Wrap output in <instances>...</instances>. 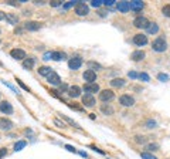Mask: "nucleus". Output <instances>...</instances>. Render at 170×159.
Masks as SVG:
<instances>
[{
  "label": "nucleus",
  "instance_id": "f257e3e1",
  "mask_svg": "<svg viewBox=\"0 0 170 159\" xmlns=\"http://www.w3.org/2000/svg\"><path fill=\"white\" fill-rule=\"evenodd\" d=\"M152 49H153L156 53H163V51H166L167 43H166L165 37H157V39L152 43Z\"/></svg>",
  "mask_w": 170,
  "mask_h": 159
},
{
  "label": "nucleus",
  "instance_id": "f03ea898",
  "mask_svg": "<svg viewBox=\"0 0 170 159\" xmlns=\"http://www.w3.org/2000/svg\"><path fill=\"white\" fill-rule=\"evenodd\" d=\"M133 26L138 28H148L149 26V20L146 19V17L143 16H138L135 20H133Z\"/></svg>",
  "mask_w": 170,
  "mask_h": 159
},
{
  "label": "nucleus",
  "instance_id": "7ed1b4c3",
  "mask_svg": "<svg viewBox=\"0 0 170 159\" xmlns=\"http://www.w3.org/2000/svg\"><path fill=\"white\" fill-rule=\"evenodd\" d=\"M115 98V94L112 90H104L99 93V99H101L102 102H108V101H112V99Z\"/></svg>",
  "mask_w": 170,
  "mask_h": 159
},
{
  "label": "nucleus",
  "instance_id": "20e7f679",
  "mask_svg": "<svg viewBox=\"0 0 170 159\" xmlns=\"http://www.w3.org/2000/svg\"><path fill=\"white\" fill-rule=\"evenodd\" d=\"M75 13L78 14V16H86L88 13H89V7L85 4V3H77L75 6Z\"/></svg>",
  "mask_w": 170,
  "mask_h": 159
},
{
  "label": "nucleus",
  "instance_id": "39448f33",
  "mask_svg": "<svg viewBox=\"0 0 170 159\" xmlns=\"http://www.w3.org/2000/svg\"><path fill=\"white\" fill-rule=\"evenodd\" d=\"M119 104L123 105V107H132L135 104V98L130 97V95H128V94H123L119 98Z\"/></svg>",
  "mask_w": 170,
  "mask_h": 159
},
{
  "label": "nucleus",
  "instance_id": "423d86ee",
  "mask_svg": "<svg viewBox=\"0 0 170 159\" xmlns=\"http://www.w3.org/2000/svg\"><path fill=\"white\" fill-rule=\"evenodd\" d=\"M133 43L136 44L138 47L146 46L148 44V36H145V34H135L133 36Z\"/></svg>",
  "mask_w": 170,
  "mask_h": 159
},
{
  "label": "nucleus",
  "instance_id": "0eeeda50",
  "mask_svg": "<svg viewBox=\"0 0 170 159\" xmlns=\"http://www.w3.org/2000/svg\"><path fill=\"white\" fill-rule=\"evenodd\" d=\"M81 66H82V58L81 57H72V58H69L68 67L71 70H78Z\"/></svg>",
  "mask_w": 170,
  "mask_h": 159
},
{
  "label": "nucleus",
  "instance_id": "6e6552de",
  "mask_svg": "<svg viewBox=\"0 0 170 159\" xmlns=\"http://www.w3.org/2000/svg\"><path fill=\"white\" fill-rule=\"evenodd\" d=\"M82 78L86 81V84H91L96 80V72L92 71V70H85L84 74H82Z\"/></svg>",
  "mask_w": 170,
  "mask_h": 159
},
{
  "label": "nucleus",
  "instance_id": "1a4fd4ad",
  "mask_svg": "<svg viewBox=\"0 0 170 159\" xmlns=\"http://www.w3.org/2000/svg\"><path fill=\"white\" fill-rule=\"evenodd\" d=\"M10 55L14 58V60H26V53H24V50H20V49L11 50Z\"/></svg>",
  "mask_w": 170,
  "mask_h": 159
},
{
  "label": "nucleus",
  "instance_id": "9d476101",
  "mask_svg": "<svg viewBox=\"0 0 170 159\" xmlns=\"http://www.w3.org/2000/svg\"><path fill=\"white\" fill-rule=\"evenodd\" d=\"M82 105H85V107H94L95 105V98H94V95H91V94H86L85 93V95L82 97Z\"/></svg>",
  "mask_w": 170,
  "mask_h": 159
},
{
  "label": "nucleus",
  "instance_id": "9b49d317",
  "mask_svg": "<svg viewBox=\"0 0 170 159\" xmlns=\"http://www.w3.org/2000/svg\"><path fill=\"white\" fill-rule=\"evenodd\" d=\"M84 90L86 91V94H92L94 93H98L99 91V85L96 84V82H91V84H85L84 85Z\"/></svg>",
  "mask_w": 170,
  "mask_h": 159
},
{
  "label": "nucleus",
  "instance_id": "f8f14e48",
  "mask_svg": "<svg viewBox=\"0 0 170 159\" xmlns=\"http://www.w3.org/2000/svg\"><path fill=\"white\" fill-rule=\"evenodd\" d=\"M143 1H140V0H135V1H130L129 3V9L133 11H136V13H139V11L143 9Z\"/></svg>",
  "mask_w": 170,
  "mask_h": 159
},
{
  "label": "nucleus",
  "instance_id": "ddd939ff",
  "mask_svg": "<svg viewBox=\"0 0 170 159\" xmlns=\"http://www.w3.org/2000/svg\"><path fill=\"white\" fill-rule=\"evenodd\" d=\"M40 27H41V24H40L38 22L24 23V28H26V30H30V31H37V30H40Z\"/></svg>",
  "mask_w": 170,
  "mask_h": 159
},
{
  "label": "nucleus",
  "instance_id": "4468645a",
  "mask_svg": "<svg viewBox=\"0 0 170 159\" xmlns=\"http://www.w3.org/2000/svg\"><path fill=\"white\" fill-rule=\"evenodd\" d=\"M47 80H48V82L53 84V85H60V84H61V78H60V75L57 74V72H54V71L48 75Z\"/></svg>",
  "mask_w": 170,
  "mask_h": 159
},
{
  "label": "nucleus",
  "instance_id": "2eb2a0df",
  "mask_svg": "<svg viewBox=\"0 0 170 159\" xmlns=\"http://www.w3.org/2000/svg\"><path fill=\"white\" fill-rule=\"evenodd\" d=\"M68 95L71 98H78L81 95V88L78 85H72V87L68 88Z\"/></svg>",
  "mask_w": 170,
  "mask_h": 159
},
{
  "label": "nucleus",
  "instance_id": "dca6fc26",
  "mask_svg": "<svg viewBox=\"0 0 170 159\" xmlns=\"http://www.w3.org/2000/svg\"><path fill=\"white\" fill-rule=\"evenodd\" d=\"M13 128V122L7 118H0V129H4V131H9Z\"/></svg>",
  "mask_w": 170,
  "mask_h": 159
},
{
  "label": "nucleus",
  "instance_id": "f3484780",
  "mask_svg": "<svg viewBox=\"0 0 170 159\" xmlns=\"http://www.w3.org/2000/svg\"><path fill=\"white\" fill-rule=\"evenodd\" d=\"M0 111L3 114H11L13 112V107L7 101H3V102H0Z\"/></svg>",
  "mask_w": 170,
  "mask_h": 159
},
{
  "label": "nucleus",
  "instance_id": "a211bd4d",
  "mask_svg": "<svg viewBox=\"0 0 170 159\" xmlns=\"http://www.w3.org/2000/svg\"><path fill=\"white\" fill-rule=\"evenodd\" d=\"M145 51H142V50H136V51H133L132 55H130V58H132L133 61H140L145 58Z\"/></svg>",
  "mask_w": 170,
  "mask_h": 159
},
{
  "label": "nucleus",
  "instance_id": "6ab92c4d",
  "mask_svg": "<svg viewBox=\"0 0 170 159\" xmlns=\"http://www.w3.org/2000/svg\"><path fill=\"white\" fill-rule=\"evenodd\" d=\"M51 72H53L51 67L42 66V67H40V68H38V74H40V75H42V77H48Z\"/></svg>",
  "mask_w": 170,
  "mask_h": 159
},
{
  "label": "nucleus",
  "instance_id": "aec40b11",
  "mask_svg": "<svg viewBox=\"0 0 170 159\" xmlns=\"http://www.w3.org/2000/svg\"><path fill=\"white\" fill-rule=\"evenodd\" d=\"M126 84V81L123 80V78H113L111 81V85L112 87H116V88H121V87H123Z\"/></svg>",
  "mask_w": 170,
  "mask_h": 159
},
{
  "label": "nucleus",
  "instance_id": "412c9836",
  "mask_svg": "<svg viewBox=\"0 0 170 159\" xmlns=\"http://www.w3.org/2000/svg\"><path fill=\"white\" fill-rule=\"evenodd\" d=\"M118 10L121 13H126L129 10V1H119L118 3Z\"/></svg>",
  "mask_w": 170,
  "mask_h": 159
},
{
  "label": "nucleus",
  "instance_id": "4be33fe9",
  "mask_svg": "<svg viewBox=\"0 0 170 159\" xmlns=\"http://www.w3.org/2000/svg\"><path fill=\"white\" fill-rule=\"evenodd\" d=\"M148 33L149 34H156L157 31H159V26L156 24V23H149V26H148Z\"/></svg>",
  "mask_w": 170,
  "mask_h": 159
},
{
  "label": "nucleus",
  "instance_id": "5701e85b",
  "mask_svg": "<svg viewBox=\"0 0 170 159\" xmlns=\"http://www.w3.org/2000/svg\"><path fill=\"white\" fill-rule=\"evenodd\" d=\"M34 58H26V60L23 61V67L26 68V70H31L33 66H34Z\"/></svg>",
  "mask_w": 170,
  "mask_h": 159
},
{
  "label": "nucleus",
  "instance_id": "b1692460",
  "mask_svg": "<svg viewBox=\"0 0 170 159\" xmlns=\"http://www.w3.org/2000/svg\"><path fill=\"white\" fill-rule=\"evenodd\" d=\"M101 111L105 114V115H112L113 114V108H112L111 105H108V104H104L101 107Z\"/></svg>",
  "mask_w": 170,
  "mask_h": 159
},
{
  "label": "nucleus",
  "instance_id": "393cba45",
  "mask_svg": "<svg viewBox=\"0 0 170 159\" xmlns=\"http://www.w3.org/2000/svg\"><path fill=\"white\" fill-rule=\"evenodd\" d=\"M51 58L55 61H60V60H63V58H65V54L60 53V51H54V53H51Z\"/></svg>",
  "mask_w": 170,
  "mask_h": 159
},
{
  "label": "nucleus",
  "instance_id": "a878e982",
  "mask_svg": "<svg viewBox=\"0 0 170 159\" xmlns=\"http://www.w3.org/2000/svg\"><path fill=\"white\" fill-rule=\"evenodd\" d=\"M88 67H89V70H101L102 66L101 64H98V63H95V61H88Z\"/></svg>",
  "mask_w": 170,
  "mask_h": 159
},
{
  "label": "nucleus",
  "instance_id": "bb28decb",
  "mask_svg": "<svg viewBox=\"0 0 170 159\" xmlns=\"http://www.w3.org/2000/svg\"><path fill=\"white\" fill-rule=\"evenodd\" d=\"M157 80L159 81H162V82H167L170 80V77L167 75V74H163V72H160L159 75H157Z\"/></svg>",
  "mask_w": 170,
  "mask_h": 159
},
{
  "label": "nucleus",
  "instance_id": "cd10ccee",
  "mask_svg": "<svg viewBox=\"0 0 170 159\" xmlns=\"http://www.w3.org/2000/svg\"><path fill=\"white\" fill-rule=\"evenodd\" d=\"M6 19L10 22V24H17V22H19V19L16 16H11V14H6Z\"/></svg>",
  "mask_w": 170,
  "mask_h": 159
},
{
  "label": "nucleus",
  "instance_id": "c85d7f7f",
  "mask_svg": "<svg viewBox=\"0 0 170 159\" xmlns=\"http://www.w3.org/2000/svg\"><path fill=\"white\" fill-rule=\"evenodd\" d=\"M24 146H26V142H24V141H19V142L14 145V151H16V152L17 151H21Z\"/></svg>",
  "mask_w": 170,
  "mask_h": 159
},
{
  "label": "nucleus",
  "instance_id": "c756f323",
  "mask_svg": "<svg viewBox=\"0 0 170 159\" xmlns=\"http://www.w3.org/2000/svg\"><path fill=\"white\" fill-rule=\"evenodd\" d=\"M162 13H163V16L170 17V4L163 6V9H162Z\"/></svg>",
  "mask_w": 170,
  "mask_h": 159
},
{
  "label": "nucleus",
  "instance_id": "7c9ffc66",
  "mask_svg": "<svg viewBox=\"0 0 170 159\" xmlns=\"http://www.w3.org/2000/svg\"><path fill=\"white\" fill-rule=\"evenodd\" d=\"M146 149L150 151V152H153V151H159V145H157V143H149L148 146H146Z\"/></svg>",
  "mask_w": 170,
  "mask_h": 159
},
{
  "label": "nucleus",
  "instance_id": "2f4dec72",
  "mask_svg": "<svg viewBox=\"0 0 170 159\" xmlns=\"http://www.w3.org/2000/svg\"><path fill=\"white\" fill-rule=\"evenodd\" d=\"M142 159H157V158L153 156L152 154H149V152H142Z\"/></svg>",
  "mask_w": 170,
  "mask_h": 159
},
{
  "label": "nucleus",
  "instance_id": "473e14b6",
  "mask_svg": "<svg viewBox=\"0 0 170 159\" xmlns=\"http://www.w3.org/2000/svg\"><path fill=\"white\" fill-rule=\"evenodd\" d=\"M61 118H64V119L67 121V122H69V124H71V125H74L75 128H80V126H78V124H77V122H74V121H72V119H69L68 116H65V115H61Z\"/></svg>",
  "mask_w": 170,
  "mask_h": 159
},
{
  "label": "nucleus",
  "instance_id": "72a5a7b5",
  "mask_svg": "<svg viewBox=\"0 0 170 159\" xmlns=\"http://www.w3.org/2000/svg\"><path fill=\"white\" fill-rule=\"evenodd\" d=\"M154 126H156V121L150 119V121H148V122H146V128H154Z\"/></svg>",
  "mask_w": 170,
  "mask_h": 159
},
{
  "label": "nucleus",
  "instance_id": "f704fd0d",
  "mask_svg": "<svg viewBox=\"0 0 170 159\" xmlns=\"http://www.w3.org/2000/svg\"><path fill=\"white\" fill-rule=\"evenodd\" d=\"M77 3L78 1H69V3H67V4H64V9H69V7H72V6H77Z\"/></svg>",
  "mask_w": 170,
  "mask_h": 159
},
{
  "label": "nucleus",
  "instance_id": "c9c22d12",
  "mask_svg": "<svg viewBox=\"0 0 170 159\" xmlns=\"http://www.w3.org/2000/svg\"><path fill=\"white\" fill-rule=\"evenodd\" d=\"M139 78H140V80H143V81H149V80H150V78H149V75H148V74H145V72L139 74Z\"/></svg>",
  "mask_w": 170,
  "mask_h": 159
},
{
  "label": "nucleus",
  "instance_id": "e433bc0d",
  "mask_svg": "<svg viewBox=\"0 0 170 159\" xmlns=\"http://www.w3.org/2000/svg\"><path fill=\"white\" fill-rule=\"evenodd\" d=\"M128 75H129V78H132V80H135V78L139 77V74H138V72H135V71H129Z\"/></svg>",
  "mask_w": 170,
  "mask_h": 159
},
{
  "label": "nucleus",
  "instance_id": "4c0bfd02",
  "mask_svg": "<svg viewBox=\"0 0 170 159\" xmlns=\"http://www.w3.org/2000/svg\"><path fill=\"white\" fill-rule=\"evenodd\" d=\"M101 1L102 0H92V1H91V6H94V7H99V6H101Z\"/></svg>",
  "mask_w": 170,
  "mask_h": 159
},
{
  "label": "nucleus",
  "instance_id": "58836bf2",
  "mask_svg": "<svg viewBox=\"0 0 170 159\" xmlns=\"http://www.w3.org/2000/svg\"><path fill=\"white\" fill-rule=\"evenodd\" d=\"M136 142L138 143H145L146 142V138L145 137H136Z\"/></svg>",
  "mask_w": 170,
  "mask_h": 159
},
{
  "label": "nucleus",
  "instance_id": "ea45409f",
  "mask_svg": "<svg viewBox=\"0 0 170 159\" xmlns=\"http://www.w3.org/2000/svg\"><path fill=\"white\" fill-rule=\"evenodd\" d=\"M17 82H19V85H20V87L23 88V90H26V91H30V90H28V87H27L26 84H23V81H20V80H17Z\"/></svg>",
  "mask_w": 170,
  "mask_h": 159
},
{
  "label": "nucleus",
  "instance_id": "a19ab883",
  "mask_svg": "<svg viewBox=\"0 0 170 159\" xmlns=\"http://www.w3.org/2000/svg\"><path fill=\"white\" fill-rule=\"evenodd\" d=\"M104 4H105V6H113V4H115V0H105V1H104Z\"/></svg>",
  "mask_w": 170,
  "mask_h": 159
},
{
  "label": "nucleus",
  "instance_id": "79ce46f5",
  "mask_svg": "<svg viewBox=\"0 0 170 159\" xmlns=\"http://www.w3.org/2000/svg\"><path fill=\"white\" fill-rule=\"evenodd\" d=\"M61 4H63V3H61L60 0H55V1H51V6H53V7H57V6H61Z\"/></svg>",
  "mask_w": 170,
  "mask_h": 159
},
{
  "label": "nucleus",
  "instance_id": "37998d69",
  "mask_svg": "<svg viewBox=\"0 0 170 159\" xmlns=\"http://www.w3.org/2000/svg\"><path fill=\"white\" fill-rule=\"evenodd\" d=\"M54 124H55V125H58L60 128H65V125H64V124H61V122H60L58 119H55V121H54Z\"/></svg>",
  "mask_w": 170,
  "mask_h": 159
},
{
  "label": "nucleus",
  "instance_id": "c03bdc74",
  "mask_svg": "<svg viewBox=\"0 0 170 159\" xmlns=\"http://www.w3.org/2000/svg\"><path fill=\"white\" fill-rule=\"evenodd\" d=\"M3 156H6V149H4V148L0 149V159L3 158Z\"/></svg>",
  "mask_w": 170,
  "mask_h": 159
},
{
  "label": "nucleus",
  "instance_id": "a18cd8bd",
  "mask_svg": "<svg viewBox=\"0 0 170 159\" xmlns=\"http://www.w3.org/2000/svg\"><path fill=\"white\" fill-rule=\"evenodd\" d=\"M65 148L68 149L69 152H75V148H74V146H71V145H65Z\"/></svg>",
  "mask_w": 170,
  "mask_h": 159
},
{
  "label": "nucleus",
  "instance_id": "49530a36",
  "mask_svg": "<svg viewBox=\"0 0 170 159\" xmlns=\"http://www.w3.org/2000/svg\"><path fill=\"white\" fill-rule=\"evenodd\" d=\"M44 60H51V53H45L44 54Z\"/></svg>",
  "mask_w": 170,
  "mask_h": 159
},
{
  "label": "nucleus",
  "instance_id": "de8ad7c7",
  "mask_svg": "<svg viewBox=\"0 0 170 159\" xmlns=\"http://www.w3.org/2000/svg\"><path fill=\"white\" fill-rule=\"evenodd\" d=\"M4 19H6V14L3 11H0V20H4Z\"/></svg>",
  "mask_w": 170,
  "mask_h": 159
},
{
  "label": "nucleus",
  "instance_id": "09e8293b",
  "mask_svg": "<svg viewBox=\"0 0 170 159\" xmlns=\"http://www.w3.org/2000/svg\"><path fill=\"white\" fill-rule=\"evenodd\" d=\"M60 88H61V91H65V90H68V87H67V85H60Z\"/></svg>",
  "mask_w": 170,
  "mask_h": 159
},
{
  "label": "nucleus",
  "instance_id": "8fccbe9b",
  "mask_svg": "<svg viewBox=\"0 0 170 159\" xmlns=\"http://www.w3.org/2000/svg\"><path fill=\"white\" fill-rule=\"evenodd\" d=\"M89 118L91 119H95V114H89Z\"/></svg>",
  "mask_w": 170,
  "mask_h": 159
}]
</instances>
